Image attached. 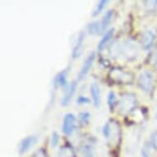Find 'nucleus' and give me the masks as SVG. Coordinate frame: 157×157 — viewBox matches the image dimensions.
Returning a JSON list of instances; mask_svg holds the SVG:
<instances>
[{
  "label": "nucleus",
  "instance_id": "obj_5",
  "mask_svg": "<svg viewBox=\"0 0 157 157\" xmlns=\"http://www.w3.org/2000/svg\"><path fill=\"white\" fill-rule=\"evenodd\" d=\"M95 59V52H91L90 54H89L86 59L83 63L82 66V68H81L80 72L78 73V80H83L85 78L87 74L90 72V68L92 67L93 63H94V61Z\"/></svg>",
  "mask_w": 157,
  "mask_h": 157
},
{
  "label": "nucleus",
  "instance_id": "obj_2",
  "mask_svg": "<svg viewBox=\"0 0 157 157\" xmlns=\"http://www.w3.org/2000/svg\"><path fill=\"white\" fill-rule=\"evenodd\" d=\"M153 82H154V76L151 72L148 70H145L140 73L137 79V84L143 91L147 93L151 91L153 88Z\"/></svg>",
  "mask_w": 157,
  "mask_h": 157
},
{
  "label": "nucleus",
  "instance_id": "obj_8",
  "mask_svg": "<svg viewBox=\"0 0 157 157\" xmlns=\"http://www.w3.org/2000/svg\"><path fill=\"white\" fill-rule=\"evenodd\" d=\"M85 36L86 34L84 31H81L78 36H77V41H76V44H75L73 49H72V59H77L79 58L81 54H82V48H83V43H84V40H85Z\"/></svg>",
  "mask_w": 157,
  "mask_h": 157
},
{
  "label": "nucleus",
  "instance_id": "obj_20",
  "mask_svg": "<svg viewBox=\"0 0 157 157\" xmlns=\"http://www.w3.org/2000/svg\"><path fill=\"white\" fill-rule=\"evenodd\" d=\"M151 147H152L151 143H145L142 149V157H151Z\"/></svg>",
  "mask_w": 157,
  "mask_h": 157
},
{
  "label": "nucleus",
  "instance_id": "obj_4",
  "mask_svg": "<svg viewBox=\"0 0 157 157\" xmlns=\"http://www.w3.org/2000/svg\"><path fill=\"white\" fill-rule=\"evenodd\" d=\"M77 127V119H76V116L72 113H67L65 115L63 121V126H62V130L63 132L69 136L72 132L75 131Z\"/></svg>",
  "mask_w": 157,
  "mask_h": 157
},
{
  "label": "nucleus",
  "instance_id": "obj_26",
  "mask_svg": "<svg viewBox=\"0 0 157 157\" xmlns=\"http://www.w3.org/2000/svg\"><path fill=\"white\" fill-rule=\"evenodd\" d=\"M153 64H154V67L157 69V49L153 55Z\"/></svg>",
  "mask_w": 157,
  "mask_h": 157
},
{
  "label": "nucleus",
  "instance_id": "obj_21",
  "mask_svg": "<svg viewBox=\"0 0 157 157\" xmlns=\"http://www.w3.org/2000/svg\"><path fill=\"white\" fill-rule=\"evenodd\" d=\"M60 141V137L59 133L57 132H54L53 133H52V136H51V142H50V145H51L52 147H56L59 143Z\"/></svg>",
  "mask_w": 157,
  "mask_h": 157
},
{
  "label": "nucleus",
  "instance_id": "obj_3",
  "mask_svg": "<svg viewBox=\"0 0 157 157\" xmlns=\"http://www.w3.org/2000/svg\"><path fill=\"white\" fill-rule=\"evenodd\" d=\"M109 77L114 82L120 84H128L131 83L133 79L132 73L117 67L111 70L109 72Z\"/></svg>",
  "mask_w": 157,
  "mask_h": 157
},
{
  "label": "nucleus",
  "instance_id": "obj_13",
  "mask_svg": "<svg viewBox=\"0 0 157 157\" xmlns=\"http://www.w3.org/2000/svg\"><path fill=\"white\" fill-rule=\"evenodd\" d=\"M113 16V10H108L105 12V15H104L103 19L101 21V31L103 33L104 31H106V29L108 28L109 24H110L111 21H112V18Z\"/></svg>",
  "mask_w": 157,
  "mask_h": 157
},
{
  "label": "nucleus",
  "instance_id": "obj_14",
  "mask_svg": "<svg viewBox=\"0 0 157 157\" xmlns=\"http://www.w3.org/2000/svg\"><path fill=\"white\" fill-rule=\"evenodd\" d=\"M58 157H77V155L73 148L70 145H65L60 148Z\"/></svg>",
  "mask_w": 157,
  "mask_h": 157
},
{
  "label": "nucleus",
  "instance_id": "obj_24",
  "mask_svg": "<svg viewBox=\"0 0 157 157\" xmlns=\"http://www.w3.org/2000/svg\"><path fill=\"white\" fill-rule=\"evenodd\" d=\"M151 145L152 148L157 151V131L153 132L151 135Z\"/></svg>",
  "mask_w": 157,
  "mask_h": 157
},
{
  "label": "nucleus",
  "instance_id": "obj_16",
  "mask_svg": "<svg viewBox=\"0 0 157 157\" xmlns=\"http://www.w3.org/2000/svg\"><path fill=\"white\" fill-rule=\"evenodd\" d=\"M87 31L90 35H100L101 33H102L101 22L100 21L90 22L87 26Z\"/></svg>",
  "mask_w": 157,
  "mask_h": 157
},
{
  "label": "nucleus",
  "instance_id": "obj_23",
  "mask_svg": "<svg viewBox=\"0 0 157 157\" xmlns=\"http://www.w3.org/2000/svg\"><path fill=\"white\" fill-rule=\"evenodd\" d=\"M77 103L79 105H88L90 103V100L86 96L84 95H79L77 98Z\"/></svg>",
  "mask_w": 157,
  "mask_h": 157
},
{
  "label": "nucleus",
  "instance_id": "obj_1",
  "mask_svg": "<svg viewBox=\"0 0 157 157\" xmlns=\"http://www.w3.org/2000/svg\"><path fill=\"white\" fill-rule=\"evenodd\" d=\"M136 96L132 94H124L119 102V111L122 114H127L132 111L136 105Z\"/></svg>",
  "mask_w": 157,
  "mask_h": 157
},
{
  "label": "nucleus",
  "instance_id": "obj_25",
  "mask_svg": "<svg viewBox=\"0 0 157 157\" xmlns=\"http://www.w3.org/2000/svg\"><path fill=\"white\" fill-rule=\"evenodd\" d=\"M32 157H49V155L47 153L46 150L44 148H40L34 153Z\"/></svg>",
  "mask_w": 157,
  "mask_h": 157
},
{
  "label": "nucleus",
  "instance_id": "obj_15",
  "mask_svg": "<svg viewBox=\"0 0 157 157\" xmlns=\"http://www.w3.org/2000/svg\"><path fill=\"white\" fill-rule=\"evenodd\" d=\"M78 152L81 157H95V153L92 147L90 145H82L78 148Z\"/></svg>",
  "mask_w": 157,
  "mask_h": 157
},
{
  "label": "nucleus",
  "instance_id": "obj_12",
  "mask_svg": "<svg viewBox=\"0 0 157 157\" xmlns=\"http://www.w3.org/2000/svg\"><path fill=\"white\" fill-rule=\"evenodd\" d=\"M114 28H111L110 30H109L108 31H106L104 36L102 37L100 42H99V44H98V46H97V49L99 52H101L103 50L105 46L107 45L109 42L110 41V40L113 38V34H114Z\"/></svg>",
  "mask_w": 157,
  "mask_h": 157
},
{
  "label": "nucleus",
  "instance_id": "obj_9",
  "mask_svg": "<svg viewBox=\"0 0 157 157\" xmlns=\"http://www.w3.org/2000/svg\"><path fill=\"white\" fill-rule=\"evenodd\" d=\"M155 40V36L151 31H146L142 34V45L143 49L146 50H148L153 46Z\"/></svg>",
  "mask_w": 157,
  "mask_h": 157
},
{
  "label": "nucleus",
  "instance_id": "obj_6",
  "mask_svg": "<svg viewBox=\"0 0 157 157\" xmlns=\"http://www.w3.org/2000/svg\"><path fill=\"white\" fill-rule=\"evenodd\" d=\"M77 83L75 81L72 82L69 85L67 86V87L65 90L64 94H63V95L62 96V99H61V102H60L61 105L66 107V106L69 105L75 92H76V90H77Z\"/></svg>",
  "mask_w": 157,
  "mask_h": 157
},
{
  "label": "nucleus",
  "instance_id": "obj_19",
  "mask_svg": "<svg viewBox=\"0 0 157 157\" xmlns=\"http://www.w3.org/2000/svg\"><path fill=\"white\" fill-rule=\"evenodd\" d=\"M78 119H79V121L82 123V124H85V125H87L90 122V113L89 112H82V113H79L78 115Z\"/></svg>",
  "mask_w": 157,
  "mask_h": 157
},
{
  "label": "nucleus",
  "instance_id": "obj_10",
  "mask_svg": "<svg viewBox=\"0 0 157 157\" xmlns=\"http://www.w3.org/2000/svg\"><path fill=\"white\" fill-rule=\"evenodd\" d=\"M90 92L92 101L95 107H100L101 103V95L100 86L96 83H92L90 87Z\"/></svg>",
  "mask_w": 157,
  "mask_h": 157
},
{
  "label": "nucleus",
  "instance_id": "obj_11",
  "mask_svg": "<svg viewBox=\"0 0 157 157\" xmlns=\"http://www.w3.org/2000/svg\"><path fill=\"white\" fill-rule=\"evenodd\" d=\"M67 70L64 69L59 72L56 75V77H54V85L55 87H63L67 88L68 84H67Z\"/></svg>",
  "mask_w": 157,
  "mask_h": 157
},
{
  "label": "nucleus",
  "instance_id": "obj_27",
  "mask_svg": "<svg viewBox=\"0 0 157 157\" xmlns=\"http://www.w3.org/2000/svg\"><path fill=\"white\" fill-rule=\"evenodd\" d=\"M155 119H156L157 120V111H156V113H155Z\"/></svg>",
  "mask_w": 157,
  "mask_h": 157
},
{
  "label": "nucleus",
  "instance_id": "obj_7",
  "mask_svg": "<svg viewBox=\"0 0 157 157\" xmlns=\"http://www.w3.org/2000/svg\"><path fill=\"white\" fill-rule=\"evenodd\" d=\"M37 142V137L36 136H28L21 140L20 144H19V148L18 151L20 154H24L31 149V147L35 146Z\"/></svg>",
  "mask_w": 157,
  "mask_h": 157
},
{
  "label": "nucleus",
  "instance_id": "obj_17",
  "mask_svg": "<svg viewBox=\"0 0 157 157\" xmlns=\"http://www.w3.org/2000/svg\"><path fill=\"white\" fill-rule=\"evenodd\" d=\"M107 103H108L109 111L113 112L117 106V97H116L115 93L113 91H110L109 93L108 98H107Z\"/></svg>",
  "mask_w": 157,
  "mask_h": 157
},
{
  "label": "nucleus",
  "instance_id": "obj_22",
  "mask_svg": "<svg viewBox=\"0 0 157 157\" xmlns=\"http://www.w3.org/2000/svg\"><path fill=\"white\" fill-rule=\"evenodd\" d=\"M102 133L105 138H109L111 135V125L109 123H106L102 128Z\"/></svg>",
  "mask_w": 157,
  "mask_h": 157
},
{
  "label": "nucleus",
  "instance_id": "obj_18",
  "mask_svg": "<svg viewBox=\"0 0 157 157\" xmlns=\"http://www.w3.org/2000/svg\"><path fill=\"white\" fill-rule=\"evenodd\" d=\"M108 3V0H101V1H99L96 6H95V9L92 12L93 17H97L100 13H101V12L105 9V8Z\"/></svg>",
  "mask_w": 157,
  "mask_h": 157
}]
</instances>
